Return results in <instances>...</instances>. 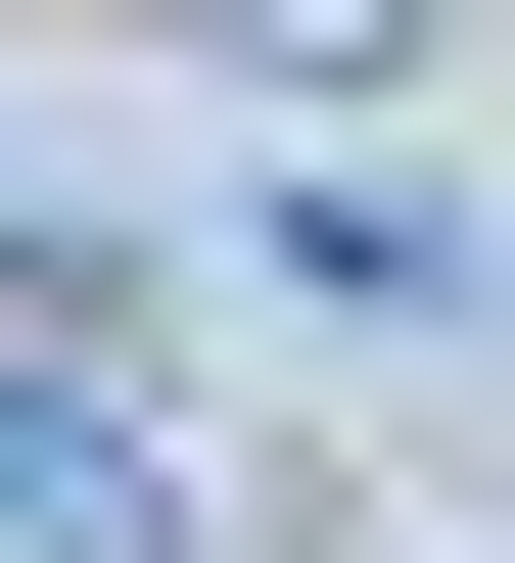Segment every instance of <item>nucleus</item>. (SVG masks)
<instances>
[{
  "label": "nucleus",
  "instance_id": "nucleus-1",
  "mask_svg": "<svg viewBox=\"0 0 515 563\" xmlns=\"http://www.w3.org/2000/svg\"><path fill=\"white\" fill-rule=\"evenodd\" d=\"M0 563H235V517H188V470H141L94 376H0Z\"/></svg>",
  "mask_w": 515,
  "mask_h": 563
}]
</instances>
